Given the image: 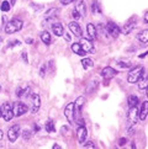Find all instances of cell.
I'll list each match as a JSON object with an SVG mask.
<instances>
[{
  "instance_id": "cell-54",
  "label": "cell",
  "mask_w": 148,
  "mask_h": 149,
  "mask_svg": "<svg viewBox=\"0 0 148 149\" xmlns=\"http://www.w3.org/2000/svg\"><path fill=\"white\" fill-rule=\"evenodd\" d=\"M0 91H1V85H0Z\"/></svg>"
},
{
  "instance_id": "cell-49",
  "label": "cell",
  "mask_w": 148,
  "mask_h": 149,
  "mask_svg": "<svg viewBox=\"0 0 148 149\" xmlns=\"http://www.w3.org/2000/svg\"><path fill=\"white\" fill-rule=\"evenodd\" d=\"M15 1H16V0H10V4L14 5V4H15Z\"/></svg>"
},
{
  "instance_id": "cell-43",
  "label": "cell",
  "mask_w": 148,
  "mask_h": 149,
  "mask_svg": "<svg viewBox=\"0 0 148 149\" xmlns=\"http://www.w3.org/2000/svg\"><path fill=\"white\" fill-rule=\"evenodd\" d=\"M143 20H145V22H146V24H148V11L145 14V17H143Z\"/></svg>"
},
{
  "instance_id": "cell-9",
  "label": "cell",
  "mask_w": 148,
  "mask_h": 149,
  "mask_svg": "<svg viewBox=\"0 0 148 149\" xmlns=\"http://www.w3.org/2000/svg\"><path fill=\"white\" fill-rule=\"evenodd\" d=\"M31 101H32V105H31V112L32 113H37L40 111L41 107V97L38 94H32L31 96Z\"/></svg>"
},
{
  "instance_id": "cell-29",
  "label": "cell",
  "mask_w": 148,
  "mask_h": 149,
  "mask_svg": "<svg viewBox=\"0 0 148 149\" xmlns=\"http://www.w3.org/2000/svg\"><path fill=\"white\" fill-rule=\"evenodd\" d=\"M82 65L84 69H89V68H93L94 67V62L91 59H89V58H84L82 61Z\"/></svg>"
},
{
  "instance_id": "cell-6",
  "label": "cell",
  "mask_w": 148,
  "mask_h": 149,
  "mask_svg": "<svg viewBox=\"0 0 148 149\" xmlns=\"http://www.w3.org/2000/svg\"><path fill=\"white\" fill-rule=\"evenodd\" d=\"M13 107H14V116H16V117H20V116L25 115L26 112H27V110H29L27 106H26L24 102H20V101L15 102L13 105Z\"/></svg>"
},
{
  "instance_id": "cell-28",
  "label": "cell",
  "mask_w": 148,
  "mask_h": 149,
  "mask_svg": "<svg viewBox=\"0 0 148 149\" xmlns=\"http://www.w3.org/2000/svg\"><path fill=\"white\" fill-rule=\"evenodd\" d=\"M46 131L48 132V133H52V132H54L56 131V128H54V122H53V120H48L46 122Z\"/></svg>"
},
{
  "instance_id": "cell-10",
  "label": "cell",
  "mask_w": 148,
  "mask_h": 149,
  "mask_svg": "<svg viewBox=\"0 0 148 149\" xmlns=\"http://www.w3.org/2000/svg\"><path fill=\"white\" fill-rule=\"evenodd\" d=\"M137 85H138V89L140 90H145L147 86H148V73L145 70H142V73H141V75H140V78H138V80H137Z\"/></svg>"
},
{
  "instance_id": "cell-51",
  "label": "cell",
  "mask_w": 148,
  "mask_h": 149,
  "mask_svg": "<svg viewBox=\"0 0 148 149\" xmlns=\"http://www.w3.org/2000/svg\"><path fill=\"white\" fill-rule=\"evenodd\" d=\"M146 90H147V91H146V95H147V97H148V86L146 88Z\"/></svg>"
},
{
  "instance_id": "cell-18",
  "label": "cell",
  "mask_w": 148,
  "mask_h": 149,
  "mask_svg": "<svg viewBox=\"0 0 148 149\" xmlns=\"http://www.w3.org/2000/svg\"><path fill=\"white\" fill-rule=\"evenodd\" d=\"M138 116H140V120L145 121L148 116V101H145V102H142L141 105V109L138 111Z\"/></svg>"
},
{
  "instance_id": "cell-40",
  "label": "cell",
  "mask_w": 148,
  "mask_h": 149,
  "mask_svg": "<svg viewBox=\"0 0 148 149\" xmlns=\"http://www.w3.org/2000/svg\"><path fill=\"white\" fill-rule=\"evenodd\" d=\"M63 37H64V40L68 41V42H71L72 41V36L69 33H63Z\"/></svg>"
},
{
  "instance_id": "cell-12",
  "label": "cell",
  "mask_w": 148,
  "mask_h": 149,
  "mask_svg": "<svg viewBox=\"0 0 148 149\" xmlns=\"http://www.w3.org/2000/svg\"><path fill=\"white\" fill-rule=\"evenodd\" d=\"M68 27H69L71 32H72L74 36H77V37H82L83 31H82L80 25H79L78 22H75V21H72V22L68 24Z\"/></svg>"
},
{
  "instance_id": "cell-47",
  "label": "cell",
  "mask_w": 148,
  "mask_h": 149,
  "mask_svg": "<svg viewBox=\"0 0 148 149\" xmlns=\"http://www.w3.org/2000/svg\"><path fill=\"white\" fill-rule=\"evenodd\" d=\"M147 54H148V52H146V53H143V54H141V56H140V58H145V57H146Z\"/></svg>"
},
{
  "instance_id": "cell-14",
  "label": "cell",
  "mask_w": 148,
  "mask_h": 149,
  "mask_svg": "<svg viewBox=\"0 0 148 149\" xmlns=\"http://www.w3.org/2000/svg\"><path fill=\"white\" fill-rule=\"evenodd\" d=\"M87 32H88V36H89V38H90L91 41H95V40H98V30L96 27L89 22L87 25Z\"/></svg>"
},
{
  "instance_id": "cell-46",
  "label": "cell",
  "mask_w": 148,
  "mask_h": 149,
  "mask_svg": "<svg viewBox=\"0 0 148 149\" xmlns=\"http://www.w3.org/2000/svg\"><path fill=\"white\" fill-rule=\"evenodd\" d=\"M40 130H41V128L38 127V125H35V131H36V132H38Z\"/></svg>"
},
{
  "instance_id": "cell-38",
  "label": "cell",
  "mask_w": 148,
  "mask_h": 149,
  "mask_svg": "<svg viewBox=\"0 0 148 149\" xmlns=\"http://www.w3.org/2000/svg\"><path fill=\"white\" fill-rule=\"evenodd\" d=\"M21 57H22V59H24V62L27 64L29 63V58H27V53H26V51H24L22 53H21Z\"/></svg>"
},
{
  "instance_id": "cell-20",
  "label": "cell",
  "mask_w": 148,
  "mask_h": 149,
  "mask_svg": "<svg viewBox=\"0 0 148 149\" xmlns=\"http://www.w3.org/2000/svg\"><path fill=\"white\" fill-rule=\"evenodd\" d=\"M58 15H59V9L51 8L50 10H47L45 13V17H46V20H52V19L58 17Z\"/></svg>"
},
{
  "instance_id": "cell-4",
  "label": "cell",
  "mask_w": 148,
  "mask_h": 149,
  "mask_svg": "<svg viewBox=\"0 0 148 149\" xmlns=\"http://www.w3.org/2000/svg\"><path fill=\"white\" fill-rule=\"evenodd\" d=\"M1 116L4 117V120L6 122L13 120V117H14V107H13L11 104L5 102L3 105V107H1Z\"/></svg>"
},
{
  "instance_id": "cell-41",
  "label": "cell",
  "mask_w": 148,
  "mask_h": 149,
  "mask_svg": "<svg viewBox=\"0 0 148 149\" xmlns=\"http://www.w3.org/2000/svg\"><path fill=\"white\" fill-rule=\"evenodd\" d=\"M126 142H127V141H126V138H121V139L119 141V146H121V147L125 146V144H126Z\"/></svg>"
},
{
  "instance_id": "cell-36",
  "label": "cell",
  "mask_w": 148,
  "mask_h": 149,
  "mask_svg": "<svg viewBox=\"0 0 148 149\" xmlns=\"http://www.w3.org/2000/svg\"><path fill=\"white\" fill-rule=\"evenodd\" d=\"M72 17H73L74 20H79V19H82V16H80V14H79V13L77 11V10H75V9H74V10H73V11H72Z\"/></svg>"
},
{
  "instance_id": "cell-35",
  "label": "cell",
  "mask_w": 148,
  "mask_h": 149,
  "mask_svg": "<svg viewBox=\"0 0 148 149\" xmlns=\"http://www.w3.org/2000/svg\"><path fill=\"white\" fill-rule=\"evenodd\" d=\"M22 137H24V139H30L31 138V131L30 130H25L24 132H22Z\"/></svg>"
},
{
  "instance_id": "cell-33",
  "label": "cell",
  "mask_w": 148,
  "mask_h": 149,
  "mask_svg": "<svg viewBox=\"0 0 148 149\" xmlns=\"http://www.w3.org/2000/svg\"><path fill=\"white\" fill-rule=\"evenodd\" d=\"M117 65L121 68H130L131 67V62H124V61H119L117 62Z\"/></svg>"
},
{
  "instance_id": "cell-48",
  "label": "cell",
  "mask_w": 148,
  "mask_h": 149,
  "mask_svg": "<svg viewBox=\"0 0 148 149\" xmlns=\"http://www.w3.org/2000/svg\"><path fill=\"white\" fill-rule=\"evenodd\" d=\"M58 148H61V146H58V144H54L53 146V149H58Z\"/></svg>"
},
{
  "instance_id": "cell-1",
  "label": "cell",
  "mask_w": 148,
  "mask_h": 149,
  "mask_svg": "<svg viewBox=\"0 0 148 149\" xmlns=\"http://www.w3.org/2000/svg\"><path fill=\"white\" fill-rule=\"evenodd\" d=\"M22 25L24 22L19 19H14L11 21H9L8 24H5V32H6L8 35H11V33H15L17 32V31H20L21 29H22Z\"/></svg>"
},
{
  "instance_id": "cell-15",
  "label": "cell",
  "mask_w": 148,
  "mask_h": 149,
  "mask_svg": "<svg viewBox=\"0 0 148 149\" xmlns=\"http://www.w3.org/2000/svg\"><path fill=\"white\" fill-rule=\"evenodd\" d=\"M80 46L83 47V49L87 53L94 51V45H93V42H91L90 38H82L80 40Z\"/></svg>"
},
{
  "instance_id": "cell-52",
  "label": "cell",
  "mask_w": 148,
  "mask_h": 149,
  "mask_svg": "<svg viewBox=\"0 0 148 149\" xmlns=\"http://www.w3.org/2000/svg\"><path fill=\"white\" fill-rule=\"evenodd\" d=\"M1 42H3V37H0V43H1Z\"/></svg>"
},
{
  "instance_id": "cell-39",
  "label": "cell",
  "mask_w": 148,
  "mask_h": 149,
  "mask_svg": "<svg viewBox=\"0 0 148 149\" xmlns=\"http://www.w3.org/2000/svg\"><path fill=\"white\" fill-rule=\"evenodd\" d=\"M73 1H75V0H61V4L62 5H69Z\"/></svg>"
},
{
  "instance_id": "cell-16",
  "label": "cell",
  "mask_w": 148,
  "mask_h": 149,
  "mask_svg": "<svg viewBox=\"0 0 148 149\" xmlns=\"http://www.w3.org/2000/svg\"><path fill=\"white\" fill-rule=\"evenodd\" d=\"M29 93H30V86L27 84H21L20 86H17V89H16V96L17 97L26 96Z\"/></svg>"
},
{
  "instance_id": "cell-24",
  "label": "cell",
  "mask_w": 148,
  "mask_h": 149,
  "mask_svg": "<svg viewBox=\"0 0 148 149\" xmlns=\"http://www.w3.org/2000/svg\"><path fill=\"white\" fill-rule=\"evenodd\" d=\"M84 104H85V97H84V96H79L75 100V102H74V109H77L78 112H80V110L83 109Z\"/></svg>"
},
{
  "instance_id": "cell-5",
  "label": "cell",
  "mask_w": 148,
  "mask_h": 149,
  "mask_svg": "<svg viewBox=\"0 0 148 149\" xmlns=\"http://www.w3.org/2000/svg\"><path fill=\"white\" fill-rule=\"evenodd\" d=\"M143 69H145L143 67H135L133 69H131V70L128 72V75H127V81L130 84L137 83V80H138V78H140Z\"/></svg>"
},
{
  "instance_id": "cell-31",
  "label": "cell",
  "mask_w": 148,
  "mask_h": 149,
  "mask_svg": "<svg viewBox=\"0 0 148 149\" xmlns=\"http://www.w3.org/2000/svg\"><path fill=\"white\" fill-rule=\"evenodd\" d=\"M10 8H11V4H10L9 1H6V0H5V1H3L1 5H0V10H1V11H5V13L9 11Z\"/></svg>"
},
{
  "instance_id": "cell-27",
  "label": "cell",
  "mask_w": 148,
  "mask_h": 149,
  "mask_svg": "<svg viewBox=\"0 0 148 149\" xmlns=\"http://www.w3.org/2000/svg\"><path fill=\"white\" fill-rule=\"evenodd\" d=\"M127 102H128L130 107H133V106H137V104L140 102V99H138V96H136V95H130Z\"/></svg>"
},
{
  "instance_id": "cell-21",
  "label": "cell",
  "mask_w": 148,
  "mask_h": 149,
  "mask_svg": "<svg viewBox=\"0 0 148 149\" xmlns=\"http://www.w3.org/2000/svg\"><path fill=\"white\" fill-rule=\"evenodd\" d=\"M135 27H136V17H132V19L128 21V22H126V25L124 26L122 32H124L125 35H127V33H130Z\"/></svg>"
},
{
  "instance_id": "cell-26",
  "label": "cell",
  "mask_w": 148,
  "mask_h": 149,
  "mask_svg": "<svg viewBox=\"0 0 148 149\" xmlns=\"http://www.w3.org/2000/svg\"><path fill=\"white\" fill-rule=\"evenodd\" d=\"M41 40L46 46H50V43H51V35H50V32L43 31V32L41 33Z\"/></svg>"
},
{
  "instance_id": "cell-42",
  "label": "cell",
  "mask_w": 148,
  "mask_h": 149,
  "mask_svg": "<svg viewBox=\"0 0 148 149\" xmlns=\"http://www.w3.org/2000/svg\"><path fill=\"white\" fill-rule=\"evenodd\" d=\"M68 130H69V128H68V127H62V128H61V132H62V134H66V132L68 131Z\"/></svg>"
},
{
  "instance_id": "cell-45",
  "label": "cell",
  "mask_w": 148,
  "mask_h": 149,
  "mask_svg": "<svg viewBox=\"0 0 148 149\" xmlns=\"http://www.w3.org/2000/svg\"><path fill=\"white\" fill-rule=\"evenodd\" d=\"M26 43H27V45L34 43V40H32V38H26Z\"/></svg>"
},
{
  "instance_id": "cell-11",
  "label": "cell",
  "mask_w": 148,
  "mask_h": 149,
  "mask_svg": "<svg viewBox=\"0 0 148 149\" xmlns=\"http://www.w3.org/2000/svg\"><path fill=\"white\" fill-rule=\"evenodd\" d=\"M116 75H117V72H116L112 67H105L101 70V77L105 80H110V79H112Z\"/></svg>"
},
{
  "instance_id": "cell-30",
  "label": "cell",
  "mask_w": 148,
  "mask_h": 149,
  "mask_svg": "<svg viewBox=\"0 0 148 149\" xmlns=\"http://www.w3.org/2000/svg\"><path fill=\"white\" fill-rule=\"evenodd\" d=\"M91 13L94 15H98V14L101 13V10H100V5H99L98 1H94L93 3V5H91Z\"/></svg>"
},
{
  "instance_id": "cell-2",
  "label": "cell",
  "mask_w": 148,
  "mask_h": 149,
  "mask_svg": "<svg viewBox=\"0 0 148 149\" xmlns=\"http://www.w3.org/2000/svg\"><path fill=\"white\" fill-rule=\"evenodd\" d=\"M138 118H140V116H138V109H137V106L130 107V111L127 112V127L128 128L133 127L137 123Z\"/></svg>"
},
{
  "instance_id": "cell-13",
  "label": "cell",
  "mask_w": 148,
  "mask_h": 149,
  "mask_svg": "<svg viewBox=\"0 0 148 149\" xmlns=\"http://www.w3.org/2000/svg\"><path fill=\"white\" fill-rule=\"evenodd\" d=\"M77 136H78V141L80 144H83L85 142L87 137H88V131L85 128V126H79V128L77 131Z\"/></svg>"
},
{
  "instance_id": "cell-32",
  "label": "cell",
  "mask_w": 148,
  "mask_h": 149,
  "mask_svg": "<svg viewBox=\"0 0 148 149\" xmlns=\"http://www.w3.org/2000/svg\"><path fill=\"white\" fill-rule=\"evenodd\" d=\"M19 45H21V42L17 41V40L9 41V42H8V48H14V47H16V46H19Z\"/></svg>"
},
{
  "instance_id": "cell-50",
  "label": "cell",
  "mask_w": 148,
  "mask_h": 149,
  "mask_svg": "<svg viewBox=\"0 0 148 149\" xmlns=\"http://www.w3.org/2000/svg\"><path fill=\"white\" fill-rule=\"evenodd\" d=\"M1 138H3V131L0 130V139H1Z\"/></svg>"
},
{
  "instance_id": "cell-19",
  "label": "cell",
  "mask_w": 148,
  "mask_h": 149,
  "mask_svg": "<svg viewBox=\"0 0 148 149\" xmlns=\"http://www.w3.org/2000/svg\"><path fill=\"white\" fill-rule=\"evenodd\" d=\"M52 32H53V35L58 36V37H62L63 33H64V29H63V25L61 22H56L52 25Z\"/></svg>"
},
{
  "instance_id": "cell-22",
  "label": "cell",
  "mask_w": 148,
  "mask_h": 149,
  "mask_svg": "<svg viewBox=\"0 0 148 149\" xmlns=\"http://www.w3.org/2000/svg\"><path fill=\"white\" fill-rule=\"evenodd\" d=\"M75 10L77 11L80 14V16L82 17H84L87 15V6H85V3L83 1V0H79V1L77 3V5H75Z\"/></svg>"
},
{
  "instance_id": "cell-25",
  "label": "cell",
  "mask_w": 148,
  "mask_h": 149,
  "mask_svg": "<svg viewBox=\"0 0 148 149\" xmlns=\"http://www.w3.org/2000/svg\"><path fill=\"white\" fill-rule=\"evenodd\" d=\"M137 38H138V41H141L142 43H148V30H143L142 32H140L138 36H137Z\"/></svg>"
},
{
  "instance_id": "cell-37",
  "label": "cell",
  "mask_w": 148,
  "mask_h": 149,
  "mask_svg": "<svg viewBox=\"0 0 148 149\" xmlns=\"http://www.w3.org/2000/svg\"><path fill=\"white\" fill-rule=\"evenodd\" d=\"M84 148H90V149H95L96 147H95V144H94L93 142H90V141H89V142H87V144H84Z\"/></svg>"
},
{
  "instance_id": "cell-8",
  "label": "cell",
  "mask_w": 148,
  "mask_h": 149,
  "mask_svg": "<svg viewBox=\"0 0 148 149\" xmlns=\"http://www.w3.org/2000/svg\"><path fill=\"white\" fill-rule=\"evenodd\" d=\"M64 116L71 125L74 123V102H69L64 109Z\"/></svg>"
},
{
  "instance_id": "cell-3",
  "label": "cell",
  "mask_w": 148,
  "mask_h": 149,
  "mask_svg": "<svg viewBox=\"0 0 148 149\" xmlns=\"http://www.w3.org/2000/svg\"><path fill=\"white\" fill-rule=\"evenodd\" d=\"M104 32L106 33L108 36H111V37H114V38H116L119 35H120V32H121V29L116 24H114V22H108V25L104 27Z\"/></svg>"
},
{
  "instance_id": "cell-53",
  "label": "cell",
  "mask_w": 148,
  "mask_h": 149,
  "mask_svg": "<svg viewBox=\"0 0 148 149\" xmlns=\"http://www.w3.org/2000/svg\"><path fill=\"white\" fill-rule=\"evenodd\" d=\"M0 116H1V109H0Z\"/></svg>"
},
{
  "instance_id": "cell-7",
  "label": "cell",
  "mask_w": 148,
  "mask_h": 149,
  "mask_svg": "<svg viewBox=\"0 0 148 149\" xmlns=\"http://www.w3.org/2000/svg\"><path fill=\"white\" fill-rule=\"evenodd\" d=\"M19 136H20V126L19 125H14V126L10 127L9 131H8L9 141L11 143H15V142H16V139L19 138Z\"/></svg>"
},
{
  "instance_id": "cell-17",
  "label": "cell",
  "mask_w": 148,
  "mask_h": 149,
  "mask_svg": "<svg viewBox=\"0 0 148 149\" xmlns=\"http://www.w3.org/2000/svg\"><path fill=\"white\" fill-rule=\"evenodd\" d=\"M98 86H99V80H98V79H93L91 81L88 83L87 88H85V93L87 94H93V93L96 91Z\"/></svg>"
},
{
  "instance_id": "cell-34",
  "label": "cell",
  "mask_w": 148,
  "mask_h": 149,
  "mask_svg": "<svg viewBox=\"0 0 148 149\" xmlns=\"http://www.w3.org/2000/svg\"><path fill=\"white\" fill-rule=\"evenodd\" d=\"M46 70H47V65L46 64H42L41 68H40V72H38L41 78H45L46 77Z\"/></svg>"
},
{
  "instance_id": "cell-23",
  "label": "cell",
  "mask_w": 148,
  "mask_h": 149,
  "mask_svg": "<svg viewBox=\"0 0 148 149\" xmlns=\"http://www.w3.org/2000/svg\"><path fill=\"white\" fill-rule=\"evenodd\" d=\"M72 51L75 53V54L80 56V57H84V56L87 54V52L83 49V47L80 46V43H73L72 45Z\"/></svg>"
},
{
  "instance_id": "cell-44",
  "label": "cell",
  "mask_w": 148,
  "mask_h": 149,
  "mask_svg": "<svg viewBox=\"0 0 148 149\" xmlns=\"http://www.w3.org/2000/svg\"><path fill=\"white\" fill-rule=\"evenodd\" d=\"M77 123H78V126H84V121L80 118V120H78V122H77Z\"/></svg>"
}]
</instances>
